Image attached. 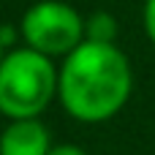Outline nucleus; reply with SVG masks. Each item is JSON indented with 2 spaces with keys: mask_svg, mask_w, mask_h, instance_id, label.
I'll return each instance as SVG.
<instances>
[{
  "mask_svg": "<svg viewBox=\"0 0 155 155\" xmlns=\"http://www.w3.org/2000/svg\"><path fill=\"white\" fill-rule=\"evenodd\" d=\"M63 106L84 123L109 120L131 95V65L114 44L82 41L60 71Z\"/></svg>",
  "mask_w": 155,
  "mask_h": 155,
  "instance_id": "obj_1",
  "label": "nucleus"
},
{
  "mask_svg": "<svg viewBox=\"0 0 155 155\" xmlns=\"http://www.w3.org/2000/svg\"><path fill=\"white\" fill-rule=\"evenodd\" d=\"M54 65L35 49H16L0 63V112L14 120H35L54 95Z\"/></svg>",
  "mask_w": 155,
  "mask_h": 155,
  "instance_id": "obj_2",
  "label": "nucleus"
},
{
  "mask_svg": "<svg viewBox=\"0 0 155 155\" xmlns=\"http://www.w3.org/2000/svg\"><path fill=\"white\" fill-rule=\"evenodd\" d=\"M82 16L60 0H41L22 16V35L27 38L30 49L41 54L74 52L82 44Z\"/></svg>",
  "mask_w": 155,
  "mask_h": 155,
  "instance_id": "obj_3",
  "label": "nucleus"
},
{
  "mask_svg": "<svg viewBox=\"0 0 155 155\" xmlns=\"http://www.w3.org/2000/svg\"><path fill=\"white\" fill-rule=\"evenodd\" d=\"M49 131L38 120H14L0 136V155H49Z\"/></svg>",
  "mask_w": 155,
  "mask_h": 155,
  "instance_id": "obj_4",
  "label": "nucleus"
},
{
  "mask_svg": "<svg viewBox=\"0 0 155 155\" xmlns=\"http://www.w3.org/2000/svg\"><path fill=\"white\" fill-rule=\"evenodd\" d=\"M84 35H87V41H95V44H112V38L117 35V22H114V16L106 14V11L93 14V16L84 22Z\"/></svg>",
  "mask_w": 155,
  "mask_h": 155,
  "instance_id": "obj_5",
  "label": "nucleus"
},
{
  "mask_svg": "<svg viewBox=\"0 0 155 155\" xmlns=\"http://www.w3.org/2000/svg\"><path fill=\"white\" fill-rule=\"evenodd\" d=\"M144 27H147V35L155 41V0H147L144 5Z\"/></svg>",
  "mask_w": 155,
  "mask_h": 155,
  "instance_id": "obj_6",
  "label": "nucleus"
},
{
  "mask_svg": "<svg viewBox=\"0 0 155 155\" xmlns=\"http://www.w3.org/2000/svg\"><path fill=\"white\" fill-rule=\"evenodd\" d=\"M49 155H84L79 147H74V144H60V147H52Z\"/></svg>",
  "mask_w": 155,
  "mask_h": 155,
  "instance_id": "obj_7",
  "label": "nucleus"
},
{
  "mask_svg": "<svg viewBox=\"0 0 155 155\" xmlns=\"http://www.w3.org/2000/svg\"><path fill=\"white\" fill-rule=\"evenodd\" d=\"M11 35H14V30L5 25V27H0V44H8L11 41Z\"/></svg>",
  "mask_w": 155,
  "mask_h": 155,
  "instance_id": "obj_8",
  "label": "nucleus"
},
{
  "mask_svg": "<svg viewBox=\"0 0 155 155\" xmlns=\"http://www.w3.org/2000/svg\"><path fill=\"white\" fill-rule=\"evenodd\" d=\"M0 63H3V44H0Z\"/></svg>",
  "mask_w": 155,
  "mask_h": 155,
  "instance_id": "obj_9",
  "label": "nucleus"
}]
</instances>
